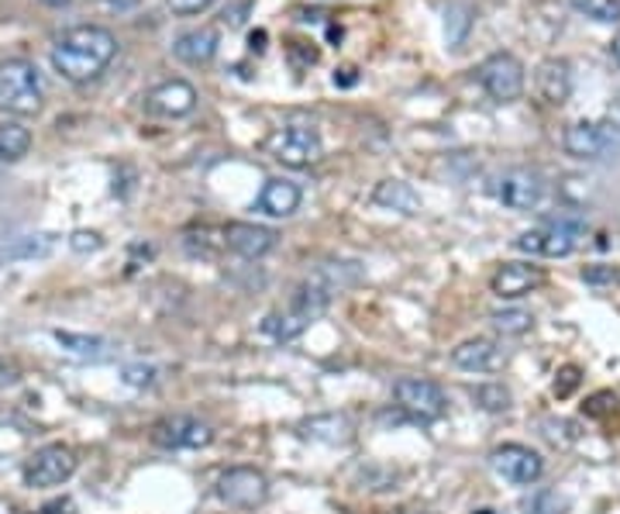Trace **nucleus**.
Segmentation results:
<instances>
[{
	"label": "nucleus",
	"instance_id": "nucleus-1",
	"mask_svg": "<svg viewBox=\"0 0 620 514\" xmlns=\"http://www.w3.org/2000/svg\"><path fill=\"white\" fill-rule=\"evenodd\" d=\"M117 56V35L104 25L66 28L53 42V69L69 83L97 80Z\"/></svg>",
	"mask_w": 620,
	"mask_h": 514
},
{
	"label": "nucleus",
	"instance_id": "nucleus-2",
	"mask_svg": "<svg viewBox=\"0 0 620 514\" xmlns=\"http://www.w3.org/2000/svg\"><path fill=\"white\" fill-rule=\"evenodd\" d=\"M42 77L32 59H0V111L18 114V118H32L42 111Z\"/></svg>",
	"mask_w": 620,
	"mask_h": 514
},
{
	"label": "nucleus",
	"instance_id": "nucleus-3",
	"mask_svg": "<svg viewBox=\"0 0 620 514\" xmlns=\"http://www.w3.org/2000/svg\"><path fill=\"white\" fill-rule=\"evenodd\" d=\"M583 231H586L583 218H555V221H544L531 231H524L514 245L528 255H538V260H565V255L579 249Z\"/></svg>",
	"mask_w": 620,
	"mask_h": 514
},
{
	"label": "nucleus",
	"instance_id": "nucleus-4",
	"mask_svg": "<svg viewBox=\"0 0 620 514\" xmlns=\"http://www.w3.org/2000/svg\"><path fill=\"white\" fill-rule=\"evenodd\" d=\"M565 156L579 162H600L610 156H620V125L613 122H576L562 135Z\"/></svg>",
	"mask_w": 620,
	"mask_h": 514
},
{
	"label": "nucleus",
	"instance_id": "nucleus-5",
	"mask_svg": "<svg viewBox=\"0 0 620 514\" xmlns=\"http://www.w3.org/2000/svg\"><path fill=\"white\" fill-rule=\"evenodd\" d=\"M266 152L290 170H303L310 162H318L324 152L321 132L314 125H283L266 138Z\"/></svg>",
	"mask_w": 620,
	"mask_h": 514
},
{
	"label": "nucleus",
	"instance_id": "nucleus-6",
	"mask_svg": "<svg viewBox=\"0 0 620 514\" xmlns=\"http://www.w3.org/2000/svg\"><path fill=\"white\" fill-rule=\"evenodd\" d=\"M493 194L510 212H538L548 197V183L538 170L510 167L493 180Z\"/></svg>",
	"mask_w": 620,
	"mask_h": 514
},
{
	"label": "nucleus",
	"instance_id": "nucleus-7",
	"mask_svg": "<svg viewBox=\"0 0 620 514\" xmlns=\"http://www.w3.org/2000/svg\"><path fill=\"white\" fill-rule=\"evenodd\" d=\"M480 83L496 104H514L528 87V69L514 53H493L480 62Z\"/></svg>",
	"mask_w": 620,
	"mask_h": 514
},
{
	"label": "nucleus",
	"instance_id": "nucleus-8",
	"mask_svg": "<svg viewBox=\"0 0 620 514\" xmlns=\"http://www.w3.org/2000/svg\"><path fill=\"white\" fill-rule=\"evenodd\" d=\"M77 473V453L62 446V442H53V446H42L28 462H25V483L35 490H49L66 483Z\"/></svg>",
	"mask_w": 620,
	"mask_h": 514
},
{
	"label": "nucleus",
	"instance_id": "nucleus-9",
	"mask_svg": "<svg viewBox=\"0 0 620 514\" xmlns=\"http://www.w3.org/2000/svg\"><path fill=\"white\" fill-rule=\"evenodd\" d=\"M393 397H397V408L417 418V422H438L448 408L441 387L432 380H421V377H400L393 384Z\"/></svg>",
	"mask_w": 620,
	"mask_h": 514
},
{
	"label": "nucleus",
	"instance_id": "nucleus-10",
	"mask_svg": "<svg viewBox=\"0 0 620 514\" xmlns=\"http://www.w3.org/2000/svg\"><path fill=\"white\" fill-rule=\"evenodd\" d=\"M152 438L162 449H207L214 442V429L207 422H200V418L173 414V418H162V422L152 429Z\"/></svg>",
	"mask_w": 620,
	"mask_h": 514
},
{
	"label": "nucleus",
	"instance_id": "nucleus-11",
	"mask_svg": "<svg viewBox=\"0 0 620 514\" xmlns=\"http://www.w3.org/2000/svg\"><path fill=\"white\" fill-rule=\"evenodd\" d=\"M218 498L231 507H259L269 498V480L252 466H234L218 480Z\"/></svg>",
	"mask_w": 620,
	"mask_h": 514
},
{
	"label": "nucleus",
	"instance_id": "nucleus-12",
	"mask_svg": "<svg viewBox=\"0 0 620 514\" xmlns=\"http://www.w3.org/2000/svg\"><path fill=\"white\" fill-rule=\"evenodd\" d=\"M490 462H493V470H496L500 477L510 480V483H517V487L538 483L541 473H544V459H541L535 449H528V446H517V442H507V446L493 449Z\"/></svg>",
	"mask_w": 620,
	"mask_h": 514
},
{
	"label": "nucleus",
	"instance_id": "nucleus-13",
	"mask_svg": "<svg viewBox=\"0 0 620 514\" xmlns=\"http://www.w3.org/2000/svg\"><path fill=\"white\" fill-rule=\"evenodd\" d=\"M146 107L159 118H186L197 111V87L186 80H165L146 93Z\"/></svg>",
	"mask_w": 620,
	"mask_h": 514
},
{
	"label": "nucleus",
	"instance_id": "nucleus-14",
	"mask_svg": "<svg viewBox=\"0 0 620 514\" xmlns=\"http://www.w3.org/2000/svg\"><path fill=\"white\" fill-rule=\"evenodd\" d=\"M544 284V273L535 263H504L493 279H490V290L500 300H517V297H528L531 290H538Z\"/></svg>",
	"mask_w": 620,
	"mask_h": 514
},
{
	"label": "nucleus",
	"instance_id": "nucleus-15",
	"mask_svg": "<svg viewBox=\"0 0 620 514\" xmlns=\"http://www.w3.org/2000/svg\"><path fill=\"white\" fill-rule=\"evenodd\" d=\"M276 231L266 225H252V221H231L225 228V245L238 252L242 260H262L266 252L276 249Z\"/></svg>",
	"mask_w": 620,
	"mask_h": 514
},
{
	"label": "nucleus",
	"instance_id": "nucleus-16",
	"mask_svg": "<svg viewBox=\"0 0 620 514\" xmlns=\"http://www.w3.org/2000/svg\"><path fill=\"white\" fill-rule=\"evenodd\" d=\"M451 363L466 373H496L507 363V353L493 339H469L451 349Z\"/></svg>",
	"mask_w": 620,
	"mask_h": 514
},
{
	"label": "nucleus",
	"instance_id": "nucleus-17",
	"mask_svg": "<svg viewBox=\"0 0 620 514\" xmlns=\"http://www.w3.org/2000/svg\"><path fill=\"white\" fill-rule=\"evenodd\" d=\"M535 87L541 93V101L552 107H562L572 98V66L565 59H541L535 69Z\"/></svg>",
	"mask_w": 620,
	"mask_h": 514
},
{
	"label": "nucleus",
	"instance_id": "nucleus-18",
	"mask_svg": "<svg viewBox=\"0 0 620 514\" xmlns=\"http://www.w3.org/2000/svg\"><path fill=\"white\" fill-rule=\"evenodd\" d=\"M300 201H303L300 183L286 180V176H273V180H266V186H262V194H259V212L269 218H290L300 212Z\"/></svg>",
	"mask_w": 620,
	"mask_h": 514
},
{
	"label": "nucleus",
	"instance_id": "nucleus-19",
	"mask_svg": "<svg viewBox=\"0 0 620 514\" xmlns=\"http://www.w3.org/2000/svg\"><path fill=\"white\" fill-rule=\"evenodd\" d=\"M221 49L218 28H190L173 42V56L186 66H207Z\"/></svg>",
	"mask_w": 620,
	"mask_h": 514
},
{
	"label": "nucleus",
	"instance_id": "nucleus-20",
	"mask_svg": "<svg viewBox=\"0 0 620 514\" xmlns=\"http://www.w3.org/2000/svg\"><path fill=\"white\" fill-rule=\"evenodd\" d=\"M372 201L379 207H387V212L407 215V218L421 215V194L414 191L407 180H383V183H376Z\"/></svg>",
	"mask_w": 620,
	"mask_h": 514
},
{
	"label": "nucleus",
	"instance_id": "nucleus-21",
	"mask_svg": "<svg viewBox=\"0 0 620 514\" xmlns=\"http://www.w3.org/2000/svg\"><path fill=\"white\" fill-rule=\"evenodd\" d=\"M56 249V236H21L11 245L0 249V263H25V260H45Z\"/></svg>",
	"mask_w": 620,
	"mask_h": 514
},
{
	"label": "nucleus",
	"instance_id": "nucleus-22",
	"mask_svg": "<svg viewBox=\"0 0 620 514\" xmlns=\"http://www.w3.org/2000/svg\"><path fill=\"white\" fill-rule=\"evenodd\" d=\"M303 435L314 442H328V446H338V442L352 438V425L345 414H318L303 425Z\"/></svg>",
	"mask_w": 620,
	"mask_h": 514
},
{
	"label": "nucleus",
	"instance_id": "nucleus-23",
	"mask_svg": "<svg viewBox=\"0 0 620 514\" xmlns=\"http://www.w3.org/2000/svg\"><path fill=\"white\" fill-rule=\"evenodd\" d=\"M32 149V132L25 125H18V122H0V152L8 156V162L21 159V156H28Z\"/></svg>",
	"mask_w": 620,
	"mask_h": 514
},
{
	"label": "nucleus",
	"instance_id": "nucleus-24",
	"mask_svg": "<svg viewBox=\"0 0 620 514\" xmlns=\"http://www.w3.org/2000/svg\"><path fill=\"white\" fill-rule=\"evenodd\" d=\"M307 318L303 315H297L294 308L290 311H286V315H269L266 321H262V332H266V335H273L276 342H290V339H297L303 329H307Z\"/></svg>",
	"mask_w": 620,
	"mask_h": 514
},
{
	"label": "nucleus",
	"instance_id": "nucleus-25",
	"mask_svg": "<svg viewBox=\"0 0 620 514\" xmlns=\"http://www.w3.org/2000/svg\"><path fill=\"white\" fill-rule=\"evenodd\" d=\"M469 393H472L475 408H483V411H490V414L510 411V401H514L510 390H507L504 384H480V387H472Z\"/></svg>",
	"mask_w": 620,
	"mask_h": 514
},
{
	"label": "nucleus",
	"instance_id": "nucleus-26",
	"mask_svg": "<svg viewBox=\"0 0 620 514\" xmlns=\"http://www.w3.org/2000/svg\"><path fill=\"white\" fill-rule=\"evenodd\" d=\"M569 4L596 25H617L620 21V0H569Z\"/></svg>",
	"mask_w": 620,
	"mask_h": 514
},
{
	"label": "nucleus",
	"instance_id": "nucleus-27",
	"mask_svg": "<svg viewBox=\"0 0 620 514\" xmlns=\"http://www.w3.org/2000/svg\"><path fill=\"white\" fill-rule=\"evenodd\" d=\"M490 321H493V329L504 332V335H524V332H531V324H535V318L528 311H520V308H514V311H493Z\"/></svg>",
	"mask_w": 620,
	"mask_h": 514
},
{
	"label": "nucleus",
	"instance_id": "nucleus-28",
	"mask_svg": "<svg viewBox=\"0 0 620 514\" xmlns=\"http://www.w3.org/2000/svg\"><path fill=\"white\" fill-rule=\"evenodd\" d=\"M56 342L62 349L77 356H104L107 353V342L104 339H93V335H73V332H56Z\"/></svg>",
	"mask_w": 620,
	"mask_h": 514
},
{
	"label": "nucleus",
	"instance_id": "nucleus-29",
	"mask_svg": "<svg viewBox=\"0 0 620 514\" xmlns=\"http://www.w3.org/2000/svg\"><path fill=\"white\" fill-rule=\"evenodd\" d=\"M583 284H589V287H613V284H620V266L593 263V266L583 270Z\"/></svg>",
	"mask_w": 620,
	"mask_h": 514
},
{
	"label": "nucleus",
	"instance_id": "nucleus-30",
	"mask_svg": "<svg viewBox=\"0 0 620 514\" xmlns=\"http://www.w3.org/2000/svg\"><path fill=\"white\" fill-rule=\"evenodd\" d=\"M122 380L128 387H152L156 384V369L152 366H125Z\"/></svg>",
	"mask_w": 620,
	"mask_h": 514
},
{
	"label": "nucleus",
	"instance_id": "nucleus-31",
	"mask_svg": "<svg viewBox=\"0 0 620 514\" xmlns=\"http://www.w3.org/2000/svg\"><path fill=\"white\" fill-rule=\"evenodd\" d=\"M218 0H170V11L173 14H183V18H194V14H204L210 11Z\"/></svg>",
	"mask_w": 620,
	"mask_h": 514
},
{
	"label": "nucleus",
	"instance_id": "nucleus-32",
	"mask_svg": "<svg viewBox=\"0 0 620 514\" xmlns=\"http://www.w3.org/2000/svg\"><path fill=\"white\" fill-rule=\"evenodd\" d=\"M565 507H569V501H562L559 494H541L528 511H531V514H562Z\"/></svg>",
	"mask_w": 620,
	"mask_h": 514
},
{
	"label": "nucleus",
	"instance_id": "nucleus-33",
	"mask_svg": "<svg viewBox=\"0 0 620 514\" xmlns=\"http://www.w3.org/2000/svg\"><path fill=\"white\" fill-rule=\"evenodd\" d=\"M69 245H73L77 252H97L104 242H101V236H97V231H73V239H69Z\"/></svg>",
	"mask_w": 620,
	"mask_h": 514
},
{
	"label": "nucleus",
	"instance_id": "nucleus-34",
	"mask_svg": "<svg viewBox=\"0 0 620 514\" xmlns=\"http://www.w3.org/2000/svg\"><path fill=\"white\" fill-rule=\"evenodd\" d=\"M576 387H579V369H576V366H565V369L559 373V380H555V393H559V397H569Z\"/></svg>",
	"mask_w": 620,
	"mask_h": 514
},
{
	"label": "nucleus",
	"instance_id": "nucleus-35",
	"mask_svg": "<svg viewBox=\"0 0 620 514\" xmlns=\"http://www.w3.org/2000/svg\"><path fill=\"white\" fill-rule=\"evenodd\" d=\"M335 83H342V87H352V83H355V69H342V77L335 73Z\"/></svg>",
	"mask_w": 620,
	"mask_h": 514
},
{
	"label": "nucleus",
	"instance_id": "nucleus-36",
	"mask_svg": "<svg viewBox=\"0 0 620 514\" xmlns=\"http://www.w3.org/2000/svg\"><path fill=\"white\" fill-rule=\"evenodd\" d=\"M45 8H56V11H62V8H73L77 0H42Z\"/></svg>",
	"mask_w": 620,
	"mask_h": 514
},
{
	"label": "nucleus",
	"instance_id": "nucleus-37",
	"mask_svg": "<svg viewBox=\"0 0 620 514\" xmlns=\"http://www.w3.org/2000/svg\"><path fill=\"white\" fill-rule=\"evenodd\" d=\"M610 56H613V62L620 66V32L613 35V42H610Z\"/></svg>",
	"mask_w": 620,
	"mask_h": 514
},
{
	"label": "nucleus",
	"instance_id": "nucleus-38",
	"mask_svg": "<svg viewBox=\"0 0 620 514\" xmlns=\"http://www.w3.org/2000/svg\"><path fill=\"white\" fill-rule=\"evenodd\" d=\"M4 162H8V156H4V152H0V167H4Z\"/></svg>",
	"mask_w": 620,
	"mask_h": 514
},
{
	"label": "nucleus",
	"instance_id": "nucleus-39",
	"mask_svg": "<svg viewBox=\"0 0 620 514\" xmlns=\"http://www.w3.org/2000/svg\"><path fill=\"white\" fill-rule=\"evenodd\" d=\"M403 514H427V511H403Z\"/></svg>",
	"mask_w": 620,
	"mask_h": 514
},
{
	"label": "nucleus",
	"instance_id": "nucleus-40",
	"mask_svg": "<svg viewBox=\"0 0 620 514\" xmlns=\"http://www.w3.org/2000/svg\"><path fill=\"white\" fill-rule=\"evenodd\" d=\"M617 107H620V93H617Z\"/></svg>",
	"mask_w": 620,
	"mask_h": 514
}]
</instances>
